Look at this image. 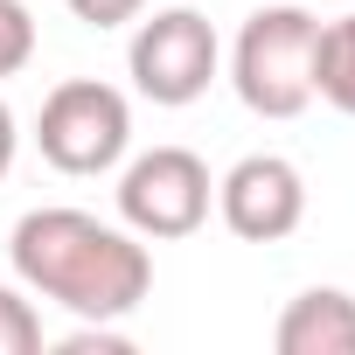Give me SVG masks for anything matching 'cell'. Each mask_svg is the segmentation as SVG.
<instances>
[{
  "label": "cell",
  "mask_w": 355,
  "mask_h": 355,
  "mask_svg": "<svg viewBox=\"0 0 355 355\" xmlns=\"http://www.w3.org/2000/svg\"><path fill=\"white\" fill-rule=\"evenodd\" d=\"M8 265L35 300H56L77 320H125L153 293L146 237L98 223L91 209H28L8 237Z\"/></svg>",
  "instance_id": "1"
},
{
  "label": "cell",
  "mask_w": 355,
  "mask_h": 355,
  "mask_svg": "<svg viewBox=\"0 0 355 355\" xmlns=\"http://www.w3.org/2000/svg\"><path fill=\"white\" fill-rule=\"evenodd\" d=\"M313 49H320V15L293 8V0L258 8L237 28V49H230V84H237L244 112L300 119L313 105Z\"/></svg>",
  "instance_id": "2"
},
{
  "label": "cell",
  "mask_w": 355,
  "mask_h": 355,
  "mask_svg": "<svg viewBox=\"0 0 355 355\" xmlns=\"http://www.w3.org/2000/svg\"><path fill=\"white\" fill-rule=\"evenodd\" d=\"M35 146L56 174H112L132 146V105L125 91L98 84V77H70L42 98L35 119Z\"/></svg>",
  "instance_id": "3"
},
{
  "label": "cell",
  "mask_w": 355,
  "mask_h": 355,
  "mask_svg": "<svg viewBox=\"0 0 355 355\" xmlns=\"http://www.w3.org/2000/svg\"><path fill=\"white\" fill-rule=\"evenodd\" d=\"M209 202H216V182H209L202 153H189V146H153V153L125 160V174H119V223L146 244L196 237L209 223Z\"/></svg>",
  "instance_id": "4"
},
{
  "label": "cell",
  "mask_w": 355,
  "mask_h": 355,
  "mask_svg": "<svg viewBox=\"0 0 355 355\" xmlns=\"http://www.w3.org/2000/svg\"><path fill=\"white\" fill-rule=\"evenodd\" d=\"M216 63H223V42H216L209 15H196V8H153L132 28V49H125L132 91L146 105H167V112L196 105L216 84Z\"/></svg>",
  "instance_id": "5"
},
{
  "label": "cell",
  "mask_w": 355,
  "mask_h": 355,
  "mask_svg": "<svg viewBox=\"0 0 355 355\" xmlns=\"http://www.w3.org/2000/svg\"><path fill=\"white\" fill-rule=\"evenodd\" d=\"M216 216L244 244H279L306 223V174L286 153H244L216 182Z\"/></svg>",
  "instance_id": "6"
},
{
  "label": "cell",
  "mask_w": 355,
  "mask_h": 355,
  "mask_svg": "<svg viewBox=\"0 0 355 355\" xmlns=\"http://www.w3.org/2000/svg\"><path fill=\"white\" fill-rule=\"evenodd\" d=\"M279 355H355V293L341 286H306L300 300H286L279 327H272Z\"/></svg>",
  "instance_id": "7"
},
{
  "label": "cell",
  "mask_w": 355,
  "mask_h": 355,
  "mask_svg": "<svg viewBox=\"0 0 355 355\" xmlns=\"http://www.w3.org/2000/svg\"><path fill=\"white\" fill-rule=\"evenodd\" d=\"M313 98H327L334 112L355 119V15L320 21V49H313Z\"/></svg>",
  "instance_id": "8"
},
{
  "label": "cell",
  "mask_w": 355,
  "mask_h": 355,
  "mask_svg": "<svg viewBox=\"0 0 355 355\" xmlns=\"http://www.w3.org/2000/svg\"><path fill=\"white\" fill-rule=\"evenodd\" d=\"M42 313L28 306V286H0V355H35Z\"/></svg>",
  "instance_id": "9"
},
{
  "label": "cell",
  "mask_w": 355,
  "mask_h": 355,
  "mask_svg": "<svg viewBox=\"0 0 355 355\" xmlns=\"http://www.w3.org/2000/svg\"><path fill=\"white\" fill-rule=\"evenodd\" d=\"M35 63V15L21 0H0V77H21Z\"/></svg>",
  "instance_id": "10"
},
{
  "label": "cell",
  "mask_w": 355,
  "mask_h": 355,
  "mask_svg": "<svg viewBox=\"0 0 355 355\" xmlns=\"http://www.w3.org/2000/svg\"><path fill=\"white\" fill-rule=\"evenodd\" d=\"M56 348H63V355H132V341H125L112 320H84V327H77L70 341H56Z\"/></svg>",
  "instance_id": "11"
},
{
  "label": "cell",
  "mask_w": 355,
  "mask_h": 355,
  "mask_svg": "<svg viewBox=\"0 0 355 355\" xmlns=\"http://www.w3.org/2000/svg\"><path fill=\"white\" fill-rule=\"evenodd\" d=\"M70 15L91 21V28H125V21L146 15V0H70Z\"/></svg>",
  "instance_id": "12"
},
{
  "label": "cell",
  "mask_w": 355,
  "mask_h": 355,
  "mask_svg": "<svg viewBox=\"0 0 355 355\" xmlns=\"http://www.w3.org/2000/svg\"><path fill=\"white\" fill-rule=\"evenodd\" d=\"M15 146H21V125H15L8 98H0V182H8V167H15Z\"/></svg>",
  "instance_id": "13"
}]
</instances>
